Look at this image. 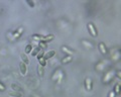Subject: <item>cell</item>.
Masks as SVG:
<instances>
[{"label":"cell","mask_w":121,"mask_h":97,"mask_svg":"<svg viewBox=\"0 0 121 97\" xmlns=\"http://www.w3.org/2000/svg\"><path fill=\"white\" fill-rule=\"evenodd\" d=\"M19 68H20V72H21V74L22 75H26V72H27V69H26V65L24 64V63H22V62H20L19 63Z\"/></svg>","instance_id":"52a82bcc"},{"label":"cell","mask_w":121,"mask_h":97,"mask_svg":"<svg viewBox=\"0 0 121 97\" xmlns=\"http://www.w3.org/2000/svg\"><path fill=\"white\" fill-rule=\"evenodd\" d=\"M32 39L36 40V42H43V39H44V36L43 35H32Z\"/></svg>","instance_id":"9c48e42d"},{"label":"cell","mask_w":121,"mask_h":97,"mask_svg":"<svg viewBox=\"0 0 121 97\" xmlns=\"http://www.w3.org/2000/svg\"><path fill=\"white\" fill-rule=\"evenodd\" d=\"M114 72L113 71H109V72H107L105 74V76H104V78H103V82L104 83H109V82L111 81V79H112V77L114 76Z\"/></svg>","instance_id":"7a4b0ae2"},{"label":"cell","mask_w":121,"mask_h":97,"mask_svg":"<svg viewBox=\"0 0 121 97\" xmlns=\"http://www.w3.org/2000/svg\"><path fill=\"white\" fill-rule=\"evenodd\" d=\"M62 51L64 52V53H67V54H69V56H72V54L74 53V52L72 51V50H69V48H67V47H65V46H64V47H62Z\"/></svg>","instance_id":"7c38bea8"},{"label":"cell","mask_w":121,"mask_h":97,"mask_svg":"<svg viewBox=\"0 0 121 97\" xmlns=\"http://www.w3.org/2000/svg\"><path fill=\"white\" fill-rule=\"evenodd\" d=\"M39 47L40 48H47L48 44H47V43H44V42H39Z\"/></svg>","instance_id":"44dd1931"},{"label":"cell","mask_w":121,"mask_h":97,"mask_svg":"<svg viewBox=\"0 0 121 97\" xmlns=\"http://www.w3.org/2000/svg\"><path fill=\"white\" fill-rule=\"evenodd\" d=\"M43 73H44V70H43V67L39 65V76H43Z\"/></svg>","instance_id":"ac0fdd59"},{"label":"cell","mask_w":121,"mask_h":97,"mask_svg":"<svg viewBox=\"0 0 121 97\" xmlns=\"http://www.w3.org/2000/svg\"><path fill=\"white\" fill-rule=\"evenodd\" d=\"M27 4L30 6V7H31V8H32V7L33 6H35V2H31V1H27Z\"/></svg>","instance_id":"cb8c5ba5"},{"label":"cell","mask_w":121,"mask_h":97,"mask_svg":"<svg viewBox=\"0 0 121 97\" xmlns=\"http://www.w3.org/2000/svg\"><path fill=\"white\" fill-rule=\"evenodd\" d=\"M11 88L13 89L14 91H18V92H21L22 91V89H21V87L20 86H18V85H16V84H11Z\"/></svg>","instance_id":"9a60e30c"},{"label":"cell","mask_w":121,"mask_h":97,"mask_svg":"<svg viewBox=\"0 0 121 97\" xmlns=\"http://www.w3.org/2000/svg\"><path fill=\"white\" fill-rule=\"evenodd\" d=\"M32 51V46L31 44H27V46L25 47V54H30Z\"/></svg>","instance_id":"e0dca14e"},{"label":"cell","mask_w":121,"mask_h":97,"mask_svg":"<svg viewBox=\"0 0 121 97\" xmlns=\"http://www.w3.org/2000/svg\"><path fill=\"white\" fill-rule=\"evenodd\" d=\"M20 58H21V60H22V63H24L25 65H27L28 63H29V60H28V58H27V57H26V55L22 54V55L20 56Z\"/></svg>","instance_id":"5bb4252c"},{"label":"cell","mask_w":121,"mask_h":97,"mask_svg":"<svg viewBox=\"0 0 121 97\" xmlns=\"http://www.w3.org/2000/svg\"><path fill=\"white\" fill-rule=\"evenodd\" d=\"M54 38H55L54 35H48L47 36H44V39H43V42H44V43H50V42H52V40H54Z\"/></svg>","instance_id":"30bf717a"},{"label":"cell","mask_w":121,"mask_h":97,"mask_svg":"<svg viewBox=\"0 0 121 97\" xmlns=\"http://www.w3.org/2000/svg\"><path fill=\"white\" fill-rule=\"evenodd\" d=\"M85 88L87 91H91L93 88V83H92V79L91 78H86L85 80Z\"/></svg>","instance_id":"3957f363"},{"label":"cell","mask_w":121,"mask_h":97,"mask_svg":"<svg viewBox=\"0 0 121 97\" xmlns=\"http://www.w3.org/2000/svg\"><path fill=\"white\" fill-rule=\"evenodd\" d=\"M0 91H5V85L0 82Z\"/></svg>","instance_id":"7402d4cb"},{"label":"cell","mask_w":121,"mask_h":97,"mask_svg":"<svg viewBox=\"0 0 121 97\" xmlns=\"http://www.w3.org/2000/svg\"><path fill=\"white\" fill-rule=\"evenodd\" d=\"M23 31H24L23 27H19L16 31L13 32V38H12V39H13V40H17V39H19V36L22 35V32H23Z\"/></svg>","instance_id":"277c9868"},{"label":"cell","mask_w":121,"mask_h":97,"mask_svg":"<svg viewBox=\"0 0 121 97\" xmlns=\"http://www.w3.org/2000/svg\"><path fill=\"white\" fill-rule=\"evenodd\" d=\"M55 55H56V52H55V51H50V52H48V53H45V54L43 55V59L45 60V61H47V60L52 58Z\"/></svg>","instance_id":"8992f818"},{"label":"cell","mask_w":121,"mask_h":97,"mask_svg":"<svg viewBox=\"0 0 121 97\" xmlns=\"http://www.w3.org/2000/svg\"><path fill=\"white\" fill-rule=\"evenodd\" d=\"M113 91H114V93H115L116 95H119L120 94V84L119 83H117L115 85V87H114V89H113Z\"/></svg>","instance_id":"4fadbf2b"},{"label":"cell","mask_w":121,"mask_h":97,"mask_svg":"<svg viewBox=\"0 0 121 97\" xmlns=\"http://www.w3.org/2000/svg\"><path fill=\"white\" fill-rule=\"evenodd\" d=\"M87 26H88V31L90 32V35L92 36H94V38H96V36L98 35V32H97V29L95 27V25H94L92 22H89Z\"/></svg>","instance_id":"6da1fadb"},{"label":"cell","mask_w":121,"mask_h":97,"mask_svg":"<svg viewBox=\"0 0 121 97\" xmlns=\"http://www.w3.org/2000/svg\"><path fill=\"white\" fill-rule=\"evenodd\" d=\"M39 52H40V48L39 47H36L35 48H33V51H31V53H30V54H31L33 57H36V55L39 54Z\"/></svg>","instance_id":"2e32d148"},{"label":"cell","mask_w":121,"mask_h":97,"mask_svg":"<svg viewBox=\"0 0 121 97\" xmlns=\"http://www.w3.org/2000/svg\"><path fill=\"white\" fill-rule=\"evenodd\" d=\"M117 77H118L119 78V79H120V78H121V75H120V71H117Z\"/></svg>","instance_id":"d4e9b609"},{"label":"cell","mask_w":121,"mask_h":97,"mask_svg":"<svg viewBox=\"0 0 121 97\" xmlns=\"http://www.w3.org/2000/svg\"><path fill=\"white\" fill-rule=\"evenodd\" d=\"M72 60H73V56H69V55H68V56H66V57L64 58V59H62V61H60V62H62L63 65H65V64H68V63H70Z\"/></svg>","instance_id":"ba28073f"},{"label":"cell","mask_w":121,"mask_h":97,"mask_svg":"<svg viewBox=\"0 0 121 97\" xmlns=\"http://www.w3.org/2000/svg\"><path fill=\"white\" fill-rule=\"evenodd\" d=\"M116 96V94L114 93V91L113 90H111L110 92H109V94H108V97H115Z\"/></svg>","instance_id":"603a6c76"},{"label":"cell","mask_w":121,"mask_h":97,"mask_svg":"<svg viewBox=\"0 0 121 97\" xmlns=\"http://www.w3.org/2000/svg\"><path fill=\"white\" fill-rule=\"evenodd\" d=\"M43 55H44V53H43V51H40L39 53L36 55V58H37V60H40V59H43Z\"/></svg>","instance_id":"d6986e66"},{"label":"cell","mask_w":121,"mask_h":97,"mask_svg":"<svg viewBox=\"0 0 121 97\" xmlns=\"http://www.w3.org/2000/svg\"><path fill=\"white\" fill-rule=\"evenodd\" d=\"M39 65L40 66H43V67H44L45 65H47V61L43 58V59H40V60H39Z\"/></svg>","instance_id":"ffe728a7"},{"label":"cell","mask_w":121,"mask_h":97,"mask_svg":"<svg viewBox=\"0 0 121 97\" xmlns=\"http://www.w3.org/2000/svg\"><path fill=\"white\" fill-rule=\"evenodd\" d=\"M9 95L10 96H13V97H21L22 96V93L21 92H18V91H11V92H9Z\"/></svg>","instance_id":"8fae6325"},{"label":"cell","mask_w":121,"mask_h":97,"mask_svg":"<svg viewBox=\"0 0 121 97\" xmlns=\"http://www.w3.org/2000/svg\"><path fill=\"white\" fill-rule=\"evenodd\" d=\"M99 50H100L102 55H106V54H107V52H108L107 48H106L104 43H99Z\"/></svg>","instance_id":"5b68a950"}]
</instances>
